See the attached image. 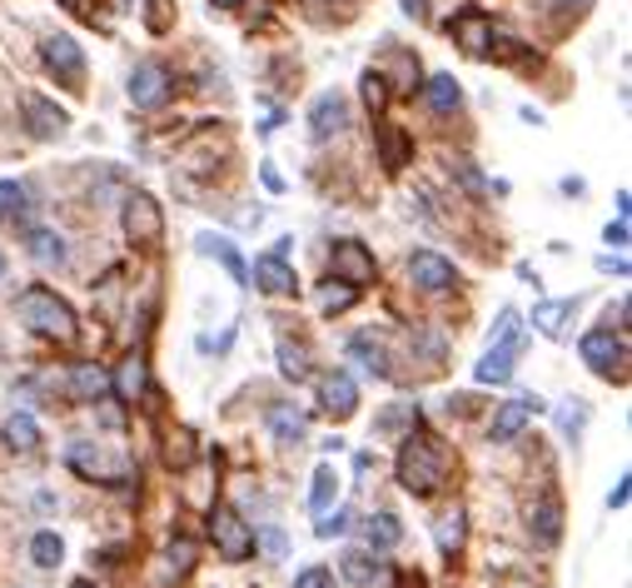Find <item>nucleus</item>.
Wrapping results in <instances>:
<instances>
[{"mask_svg":"<svg viewBox=\"0 0 632 588\" xmlns=\"http://www.w3.org/2000/svg\"><path fill=\"white\" fill-rule=\"evenodd\" d=\"M359 90H364V105H369V115H384V105H388V80L379 76V70H364V80H359Z\"/></svg>","mask_w":632,"mask_h":588,"instance_id":"nucleus-35","label":"nucleus"},{"mask_svg":"<svg viewBox=\"0 0 632 588\" xmlns=\"http://www.w3.org/2000/svg\"><path fill=\"white\" fill-rule=\"evenodd\" d=\"M25 250H31L41 264H65V240L55 229H31V235H25Z\"/></svg>","mask_w":632,"mask_h":588,"instance_id":"nucleus-25","label":"nucleus"},{"mask_svg":"<svg viewBox=\"0 0 632 588\" xmlns=\"http://www.w3.org/2000/svg\"><path fill=\"white\" fill-rule=\"evenodd\" d=\"M170 564H174V574H190V564H194V544H190V539H174V544H170Z\"/></svg>","mask_w":632,"mask_h":588,"instance_id":"nucleus-40","label":"nucleus"},{"mask_svg":"<svg viewBox=\"0 0 632 588\" xmlns=\"http://www.w3.org/2000/svg\"><path fill=\"white\" fill-rule=\"evenodd\" d=\"M25 210V185L21 180H0V219H15Z\"/></svg>","mask_w":632,"mask_h":588,"instance_id":"nucleus-38","label":"nucleus"},{"mask_svg":"<svg viewBox=\"0 0 632 588\" xmlns=\"http://www.w3.org/2000/svg\"><path fill=\"white\" fill-rule=\"evenodd\" d=\"M174 90V76L160 66V60H145V66H135V76H129V105L135 110H160L165 100H170Z\"/></svg>","mask_w":632,"mask_h":588,"instance_id":"nucleus-6","label":"nucleus"},{"mask_svg":"<svg viewBox=\"0 0 632 588\" xmlns=\"http://www.w3.org/2000/svg\"><path fill=\"white\" fill-rule=\"evenodd\" d=\"M424 100H429L433 115H449V110H459V105H463V86H459L453 76H433V80H429V90H424Z\"/></svg>","mask_w":632,"mask_h":588,"instance_id":"nucleus-20","label":"nucleus"},{"mask_svg":"<svg viewBox=\"0 0 632 588\" xmlns=\"http://www.w3.org/2000/svg\"><path fill=\"white\" fill-rule=\"evenodd\" d=\"M573 299H548V305H538L533 309V329H543L548 339H563L568 335V319H573Z\"/></svg>","mask_w":632,"mask_h":588,"instance_id":"nucleus-19","label":"nucleus"},{"mask_svg":"<svg viewBox=\"0 0 632 588\" xmlns=\"http://www.w3.org/2000/svg\"><path fill=\"white\" fill-rule=\"evenodd\" d=\"M294 588H334V574H329V568H319V564H309L300 578H294Z\"/></svg>","mask_w":632,"mask_h":588,"instance_id":"nucleus-39","label":"nucleus"},{"mask_svg":"<svg viewBox=\"0 0 632 588\" xmlns=\"http://www.w3.org/2000/svg\"><path fill=\"white\" fill-rule=\"evenodd\" d=\"M269 425H274L279 444H300V439H304V415H294V409H284V404L269 409Z\"/></svg>","mask_w":632,"mask_h":588,"instance_id":"nucleus-31","label":"nucleus"},{"mask_svg":"<svg viewBox=\"0 0 632 588\" xmlns=\"http://www.w3.org/2000/svg\"><path fill=\"white\" fill-rule=\"evenodd\" d=\"M583 364H588L592 374H602V380H612V374H622V364H628V349H622V339L612 335V329H592V335H583Z\"/></svg>","mask_w":632,"mask_h":588,"instance_id":"nucleus-7","label":"nucleus"},{"mask_svg":"<svg viewBox=\"0 0 632 588\" xmlns=\"http://www.w3.org/2000/svg\"><path fill=\"white\" fill-rule=\"evenodd\" d=\"M528 519H533V529H538V539H543V544H557V534H563V513H557L553 494H543V499L533 504V513H528Z\"/></svg>","mask_w":632,"mask_h":588,"instance_id":"nucleus-23","label":"nucleus"},{"mask_svg":"<svg viewBox=\"0 0 632 588\" xmlns=\"http://www.w3.org/2000/svg\"><path fill=\"white\" fill-rule=\"evenodd\" d=\"M5 444L21 449V454H31V449H41V425H35L25 409H15L11 419H5Z\"/></svg>","mask_w":632,"mask_h":588,"instance_id":"nucleus-21","label":"nucleus"},{"mask_svg":"<svg viewBox=\"0 0 632 588\" xmlns=\"http://www.w3.org/2000/svg\"><path fill=\"white\" fill-rule=\"evenodd\" d=\"M343 523H349V513H343V509H334V513H319V539H334V534H343Z\"/></svg>","mask_w":632,"mask_h":588,"instance_id":"nucleus-41","label":"nucleus"},{"mask_svg":"<svg viewBox=\"0 0 632 588\" xmlns=\"http://www.w3.org/2000/svg\"><path fill=\"white\" fill-rule=\"evenodd\" d=\"M439 549H443V558H453V554L463 549V513H459V509H453L449 519L439 523Z\"/></svg>","mask_w":632,"mask_h":588,"instance_id":"nucleus-37","label":"nucleus"},{"mask_svg":"<svg viewBox=\"0 0 632 588\" xmlns=\"http://www.w3.org/2000/svg\"><path fill=\"white\" fill-rule=\"evenodd\" d=\"M418 90V60L408 50L394 55V95H414Z\"/></svg>","mask_w":632,"mask_h":588,"instance_id":"nucleus-36","label":"nucleus"},{"mask_svg":"<svg viewBox=\"0 0 632 588\" xmlns=\"http://www.w3.org/2000/svg\"><path fill=\"white\" fill-rule=\"evenodd\" d=\"M398 539H404V529H398L394 513H374V519H369V544L374 549H394Z\"/></svg>","mask_w":632,"mask_h":588,"instance_id":"nucleus-34","label":"nucleus"},{"mask_svg":"<svg viewBox=\"0 0 632 588\" xmlns=\"http://www.w3.org/2000/svg\"><path fill=\"white\" fill-rule=\"evenodd\" d=\"M374 255H369V245L359 240H339L334 245V280L354 284V290H364V284H374Z\"/></svg>","mask_w":632,"mask_h":588,"instance_id":"nucleus-10","label":"nucleus"},{"mask_svg":"<svg viewBox=\"0 0 632 588\" xmlns=\"http://www.w3.org/2000/svg\"><path fill=\"white\" fill-rule=\"evenodd\" d=\"M449 31H453V41H459V50H469V55H494V21L478 11V5H463L459 15L449 21Z\"/></svg>","mask_w":632,"mask_h":588,"instance_id":"nucleus-8","label":"nucleus"},{"mask_svg":"<svg viewBox=\"0 0 632 588\" xmlns=\"http://www.w3.org/2000/svg\"><path fill=\"white\" fill-rule=\"evenodd\" d=\"M443 479H449V449L414 429L404 439V449H398V484L408 494H418V499H429V494L443 489Z\"/></svg>","mask_w":632,"mask_h":588,"instance_id":"nucleus-1","label":"nucleus"},{"mask_svg":"<svg viewBox=\"0 0 632 588\" xmlns=\"http://www.w3.org/2000/svg\"><path fill=\"white\" fill-rule=\"evenodd\" d=\"M354 299H359V290H354V284H343V280H329L319 290V309H324V315H343Z\"/></svg>","mask_w":632,"mask_h":588,"instance_id":"nucleus-30","label":"nucleus"},{"mask_svg":"<svg viewBox=\"0 0 632 588\" xmlns=\"http://www.w3.org/2000/svg\"><path fill=\"white\" fill-rule=\"evenodd\" d=\"M343 578H349V584H354V588H384V568H379V564H369V558L364 554H343Z\"/></svg>","mask_w":632,"mask_h":588,"instance_id":"nucleus-24","label":"nucleus"},{"mask_svg":"<svg viewBox=\"0 0 632 588\" xmlns=\"http://www.w3.org/2000/svg\"><path fill=\"white\" fill-rule=\"evenodd\" d=\"M60 5L65 11H76V15H86V21L95 15V0H60Z\"/></svg>","mask_w":632,"mask_h":588,"instance_id":"nucleus-46","label":"nucleus"},{"mask_svg":"<svg viewBox=\"0 0 632 588\" xmlns=\"http://www.w3.org/2000/svg\"><path fill=\"white\" fill-rule=\"evenodd\" d=\"M494 335H498V344L488 349V354L478 360V370H473V380H478V384H508V380H514L518 354H523V344H528V335L518 329V309H504V315H498Z\"/></svg>","mask_w":632,"mask_h":588,"instance_id":"nucleus-3","label":"nucleus"},{"mask_svg":"<svg viewBox=\"0 0 632 588\" xmlns=\"http://www.w3.org/2000/svg\"><path fill=\"white\" fill-rule=\"evenodd\" d=\"M598 270H618V274H622V270H628V260H612V255H602Z\"/></svg>","mask_w":632,"mask_h":588,"instance_id":"nucleus-49","label":"nucleus"},{"mask_svg":"<svg viewBox=\"0 0 632 588\" xmlns=\"http://www.w3.org/2000/svg\"><path fill=\"white\" fill-rule=\"evenodd\" d=\"M70 588H95V584H70Z\"/></svg>","mask_w":632,"mask_h":588,"instance_id":"nucleus-52","label":"nucleus"},{"mask_svg":"<svg viewBox=\"0 0 632 588\" xmlns=\"http://www.w3.org/2000/svg\"><path fill=\"white\" fill-rule=\"evenodd\" d=\"M319 404H324V415L349 419V415L359 409V389H354V380H349L343 370L324 374V380H319Z\"/></svg>","mask_w":632,"mask_h":588,"instance_id":"nucleus-13","label":"nucleus"},{"mask_svg":"<svg viewBox=\"0 0 632 588\" xmlns=\"http://www.w3.org/2000/svg\"><path fill=\"white\" fill-rule=\"evenodd\" d=\"M343 121H349L343 95H339V90H329V95H319V100H314V110H309V135H314V140H329L334 131H343Z\"/></svg>","mask_w":632,"mask_h":588,"instance_id":"nucleus-16","label":"nucleus"},{"mask_svg":"<svg viewBox=\"0 0 632 588\" xmlns=\"http://www.w3.org/2000/svg\"><path fill=\"white\" fill-rule=\"evenodd\" d=\"M334 494H339V474H334V464H319V468H314V494H309V509H314V513H329Z\"/></svg>","mask_w":632,"mask_h":588,"instance_id":"nucleus-27","label":"nucleus"},{"mask_svg":"<svg viewBox=\"0 0 632 588\" xmlns=\"http://www.w3.org/2000/svg\"><path fill=\"white\" fill-rule=\"evenodd\" d=\"M31 558H35V568H55L65 558V544H60V534H50V529H41V534L31 539Z\"/></svg>","mask_w":632,"mask_h":588,"instance_id":"nucleus-32","label":"nucleus"},{"mask_svg":"<svg viewBox=\"0 0 632 588\" xmlns=\"http://www.w3.org/2000/svg\"><path fill=\"white\" fill-rule=\"evenodd\" d=\"M255 284L264 294H274V299H284V294L300 290V280H294V270L284 264V255H264V260L255 264Z\"/></svg>","mask_w":632,"mask_h":588,"instance_id":"nucleus-17","label":"nucleus"},{"mask_svg":"<svg viewBox=\"0 0 632 588\" xmlns=\"http://www.w3.org/2000/svg\"><path fill=\"white\" fill-rule=\"evenodd\" d=\"M215 11H235V5H245V0H210Z\"/></svg>","mask_w":632,"mask_h":588,"instance_id":"nucleus-50","label":"nucleus"},{"mask_svg":"<svg viewBox=\"0 0 632 588\" xmlns=\"http://www.w3.org/2000/svg\"><path fill=\"white\" fill-rule=\"evenodd\" d=\"M70 468H76L80 479H100V484H125L129 479V464H105L100 454H90V444L70 449Z\"/></svg>","mask_w":632,"mask_h":588,"instance_id":"nucleus-15","label":"nucleus"},{"mask_svg":"<svg viewBox=\"0 0 632 588\" xmlns=\"http://www.w3.org/2000/svg\"><path fill=\"white\" fill-rule=\"evenodd\" d=\"M628 489H632V479H628V474H622V479H618V489L608 494V504H612V509H622V504H628Z\"/></svg>","mask_w":632,"mask_h":588,"instance_id":"nucleus-45","label":"nucleus"},{"mask_svg":"<svg viewBox=\"0 0 632 588\" xmlns=\"http://www.w3.org/2000/svg\"><path fill=\"white\" fill-rule=\"evenodd\" d=\"M279 370H284V380H304V374H309V349L284 339V344H279Z\"/></svg>","mask_w":632,"mask_h":588,"instance_id":"nucleus-33","label":"nucleus"},{"mask_svg":"<svg viewBox=\"0 0 632 588\" xmlns=\"http://www.w3.org/2000/svg\"><path fill=\"white\" fill-rule=\"evenodd\" d=\"M408 280L424 294H449L453 284H459V274H453V264L443 260L439 250H418L414 260H408Z\"/></svg>","mask_w":632,"mask_h":588,"instance_id":"nucleus-9","label":"nucleus"},{"mask_svg":"<svg viewBox=\"0 0 632 588\" xmlns=\"http://www.w3.org/2000/svg\"><path fill=\"white\" fill-rule=\"evenodd\" d=\"M21 115H25V131H31L35 140H55V135H65V125H70V115H65L60 105H50L45 95H35V90L21 95Z\"/></svg>","mask_w":632,"mask_h":588,"instance_id":"nucleus-11","label":"nucleus"},{"mask_svg":"<svg viewBox=\"0 0 632 588\" xmlns=\"http://www.w3.org/2000/svg\"><path fill=\"white\" fill-rule=\"evenodd\" d=\"M379 150H384V170H404L408 160V135L398 125H379Z\"/></svg>","mask_w":632,"mask_h":588,"instance_id":"nucleus-26","label":"nucleus"},{"mask_svg":"<svg viewBox=\"0 0 632 588\" xmlns=\"http://www.w3.org/2000/svg\"><path fill=\"white\" fill-rule=\"evenodd\" d=\"M349 354H354V360L364 364V370L374 374V380H384V374H388V360H384V349H379V344H374V339H369V335L349 339Z\"/></svg>","mask_w":632,"mask_h":588,"instance_id":"nucleus-28","label":"nucleus"},{"mask_svg":"<svg viewBox=\"0 0 632 588\" xmlns=\"http://www.w3.org/2000/svg\"><path fill=\"white\" fill-rule=\"evenodd\" d=\"M150 31H170V0H150Z\"/></svg>","mask_w":632,"mask_h":588,"instance_id":"nucleus-43","label":"nucleus"},{"mask_svg":"<svg viewBox=\"0 0 632 588\" xmlns=\"http://www.w3.org/2000/svg\"><path fill=\"white\" fill-rule=\"evenodd\" d=\"M264 549H269L274 558H284V534H279V529H269V534H264Z\"/></svg>","mask_w":632,"mask_h":588,"instance_id":"nucleus-47","label":"nucleus"},{"mask_svg":"<svg viewBox=\"0 0 632 588\" xmlns=\"http://www.w3.org/2000/svg\"><path fill=\"white\" fill-rule=\"evenodd\" d=\"M0 274H5V255H0Z\"/></svg>","mask_w":632,"mask_h":588,"instance_id":"nucleus-53","label":"nucleus"},{"mask_svg":"<svg viewBox=\"0 0 632 588\" xmlns=\"http://www.w3.org/2000/svg\"><path fill=\"white\" fill-rule=\"evenodd\" d=\"M557 425L568 429V434H578V429H583V404H578V399L563 404V409H557Z\"/></svg>","mask_w":632,"mask_h":588,"instance_id":"nucleus-42","label":"nucleus"},{"mask_svg":"<svg viewBox=\"0 0 632 588\" xmlns=\"http://www.w3.org/2000/svg\"><path fill=\"white\" fill-rule=\"evenodd\" d=\"M45 66H50L65 86H80V76H86V55H80V45L70 41V35H50V41H45Z\"/></svg>","mask_w":632,"mask_h":588,"instance_id":"nucleus-12","label":"nucleus"},{"mask_svg":"<svg viewBox=\"0 0 632 588\" xmlns=\"http://www.w3.org/2000/svg\"><path fill=\"white\" fill-rule=\"evenodd\" d=\"M538 409H543V399H538V394H523V399H508L504 409L494 415V444H508V439H518V434H523V425L538 415Z\"/></svg>","mask_w":632,"mask_h":588,"instance_id":"nucleus-14","label":"nucleus"},{"mask_svg":"<svg viewBox=\"0 0 632 588\" xmlns=\"http://www.w3.org/2000/svg\"><path fill=\"white\" fill-rule=\"evenodd\" d=\"M110 384H115V394H120L125 404H135L139 394L150 389V370H145V360H139V354H125V360H120V370H115V380H110Z\"/></svg>","mask_w":632,"mask_h":588,"instance_id":"nucleus-18","label":"nucleus"},{"mask_svg":"<svg viewBox=\"0 0 632 588\" xmlns=\"http://www.w3.org/2000/svg\"><path fill=\"white\" fill-rule=\"evenodd\" d=\"M70 389H76L80 399H100V394L110 389V380L95 370V364H76V370H70Z\"/></svg>","mask_w":632,"mask_h":588,"instance_id":"nucleus-29","label":"nucleus"},{"mask_svg":"<svg viewBox=\"0 0 632 588\" xmlns=\"http://www.w3.org/2000/svg\"><path fill=\"white\" fill-rule=\"evenodd\" d=\"M200 250L210 255V260H219V264H225V270L235 274V284H249V264L239 260V250H235V245H229V240H215V235H204V240H200Z\"/></svg>","mask_w":632,"mask_h":588,"instance_id":"nucleus-22","label":"nucleus"},{"mask_svg":"<svg viewBox=\"0 0 632 588\" xmlns=\"http://www.w3.org/2000/svg\"><path fill=\"white\" fill-rule=\"evenodd\" d=\"M602 240H608V245H618V250H622V245H628V215H618V219H612V225L602 229Z\"/></svg>","mask_w":632,"mask_h":588,"instance_id":"nucleus-44","label":"nucleus"},{"mask_svg":"<svg viewBox=\"0 0 632 588\" xmlns=\"http://www.w3.org/2000/svg\"><path fill=\"white\" fill-rule=\"evenodd\" d=\"M125 235L135 250H155L165 240V210L150 195H129L125 200Z\"/></svg>","mask_w":632,"mask_h":588,"instance_id":"nucleus-5","label":"nucleus"},{"mask_svg":"<svg viewBox=\"0 0 632 588\" xmlns=\"http://www.w3.org/2000/svg\"><path fill=\"white\" fill-rule=\"evenodd\" d=\"M15 315H21L25 329H35L41 339H55V344H70L76 339V309L65 305L55 290H25L21 299H15Z\"/></svg>","mask_w":632,"mask_h":588,"instance_id":"nucleus-2","label":"nucleus"},{"mask_svg":"<svg viewBox=\"0 0 632 588\" xmlns=\"http://www.w3.org/2000/svg\"><path fill=\"white\" fill-rule=\"evenodd\" d=\"M259 170H264V185H269V190H274V195H279V190H284V174H279L274 165H259Z\"/></svg>","mask_w":632,"mask_h":588,"instance_id":"nucleus-48","label":"nucleus"},{"mask_svg":"<svg viewBox=\"0 0 632 588\" xmlns=\"http://www.w3.org/2000/svg\"><path fill=\"white\" fill-rule=\"evenodd\" d=\"M408 5V15H424V5H429V0H404Z\"/></svg>","mask_w":632,"mask_h":588,"instance_id":"nucleus-51","label":"nucleus"},{"mask_svg":"<svg viewBox=\"0 0 632 588\" xmlns=\"http://www.w3.org/2000/svg\"><path fill=\"white\" fill-rule=\"evenodd\" d=\"M210 539H215V549L229 558V564L255 554V529H249L229 504H215V509H210Z\"/></svg>","mask_w":632,"mask_h":588,"instance_id":"nucleus-4","label":"nucleus"}]
</instances>
